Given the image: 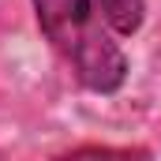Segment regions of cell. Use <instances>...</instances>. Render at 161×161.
Returning <instances> with one entry per match:
<instances>
[{
	"label": "cell",
	"instance_id": "cell-1",
	"mask_svg": "<svg viewBox=\"0 0 161 161\" xmlns=\"http://www.w3.org/2000/svg\"><path fill=\"white\" fill-rule=\"evenodd\" d=\"M45 41L64 56L75 79L94 94H113L127 79V56L109 38L90 0H34Z\"/></svg>",
	"mask_w": 161,
	"mask_h": 161
},
{
	"label": "cell",
	"instance_id": "cell-2",
	"mask_svg": "<svg viewBox=\"0 0 161 161\" xmlns=\"http://www.w3.org/2000/svg\"><path fill=\"white\" fill-rule=\"evenodd\" d=\"M101 11H105V23L116 34H135L142 26L146 0H101Z\"/></svg>",
	"mask_w": 161,
	"mask_h": 161
}]
</instances>
